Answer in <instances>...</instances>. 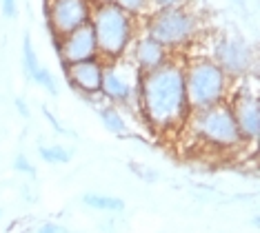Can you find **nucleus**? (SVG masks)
I'll return each mask as SVG.
<instances>
[{
  "label": "nucleus",
  "instance_id": "1",
  "mask_svg": "<svg viewBox=\"0 0 260 233\" xmlns=\"http://www.w3.org/2000/svg\"><path fill=\"white\" fill-rule=\"evenodd\" d=\"M136 111L151 134L171 136L185 131L191 109L185 91L182 58L174 56L160 69L140 74Z\"/></svg>",
  "mask_w": 260,
  "mask_h": 233
},
{
  "label": "nucleus",
  "instance_id": "2",
  "mask_svg": "<svg viewBox=\"0 0 260 233\" xmlns=\"http://www.w3.org/2000/svg\"><path fill=\"white\" fill-rule=\"evenodd\" d=\"M89 25L98 43V56L103 60L125 58L129 47L138 36V18L129 16L111 0L93 3Z\"/></svg>",
  "mask_w": 260,
  "mask_h": 233
},
{
  "label": "nucleus",
  "instance_id": "3",
  "mask_svg": "<svg viewBox=\"0 0 260 233\" xmlns=\"http://www.w3.org/2000/svg\"><path fill=\"white\" fill-rule=\"evenodd\" d=\"M185 69V91L191 111L227 103L234 82L222 74V69L209 56H191L182 60Z\"/></svg>",
  "mask_w": 260,
  "mask_h": 233
},
{
  "label": "nucleus",
  "instance_id": "4",
  "mask_svg": "<svg viewBox=\"0 0 260 233\" xmlns=\"http://www.w3.org/2000/svg\"><path fill=\"white\" fill-rule=\"evenodd\" d=\"M185 129L191 131L193 140L207 149H211V151L229 153L247 149V142L242 140L240 129L232 113V107L227 103L209 107V109L191 111Z\"/></svg>",
  "mask_w": 260,
  "mask_h": 233
},
{
  "label": "nucleus",
  "instance_id": "5",
  "mask_svg": "<svg viewBox=\"0 0 260 233\" xmlns=\"http://www.w3.org/2000/svg\"><path fill=\"white\" fill-rule=\"evenodd\" d=\"M200 29H203V22L196 11L187 5H178V7L156 9L149 16H145L143 34L151 36L165 49L178 56L191 43H196Z\"/></svg>",
  "mask_w": 260,
  "mask_h": 233
},
{
  "label": "nucleus",
  "instance_id": "6",
  "mask_svg": "<svg viewBox=\"0 0 260 233\" xmlns=\"http://www.w3.org/2000/svg\"><path fill=\"white\" fill-rule=\"evenodd\" d=\"M207 56L214 60L222 74L232 82L249 78V74L256 67V51H253L251 43L240 34H222L211 40L209 53Z\"/></svg>",
  "mask_w": 260,
  "mask_h": 233
},
{
  "label": "nucleus",
  "instance_id": "7",
  "mask_svg": "<svg viewBox=\"0 0 260 233\" xmlns=\"http://www.w3.org/2000/svg\"><path fill=\"white\" fill-rule=\"evenodd\" d=\"M138 80L140 74L132 67L127 58L118 60H105L103 82H100V98L120 109L136 111V98H138Z\"/></svg>",
  "mask_w": 260,
  "mask_h": 233
},
{
  "label": "nucleus",
  "instance_id": "8",
  "mask_svg": "<svg viewBox=\"0 0 260 233\" xmlns=\"http://www.w3.org/2000/svg\"><path fill=\"white\" fill-rule=\"evenodd\" d=\"M227 105L232 107L236 124H238L240 136L247 142V147L256 145L260 140V98L256 89H251V85L247 82V78L234 82Z\"/></svg>",
  "mask_w": 260,
  "mask_h": 233
},
{
  "label": "nucleus",
  "instance_id": "9",
  "mask_svg": "<svg viewBox=\"0 0 260 233\" xmlns=\"http://www.w3.org/2000/svg\"><path fill=\"white\" fill-rule=\"evenodd\" d=\"M91 9L93 0H45L49 36H67L74 29L87 25L91 18Z\"/></svg>",
  "mask_w": 260,
  "mask_h": 233
},
{
  "label": "nucleus",
  "instance_id": "10",
  "mask_svg": "<svg viewBox=\"0 0 260 233\" xmlns=\"http://www.w3.org/2000/svg\"><path fill=\"white\" fill-rule=\"evenodd\" d=\"M64 80L69 82V87L76 89L82 98L93 100L100 95V82H103V58H91V60H80L74 64H60Z\"/></svg>",
  "mask_w": 260,
  "mask_h": 233
},
{
  "label": "nucleus",
  "instance_id": "11",
  "mask_svg": "<svg viewBox=\"0 0 260 233\" xmlns=\"http://www.w3.org/2000/svg\"><path fill=\"white\" fill-rule=\"evenodd\" d=\"M125 58L132 62V67L138 71V74H149V71H156V69H160L162 64H167L171 58H174V53L169 49H165L151 36L138 34Z\"/></svg>",
  "mask_w": 260,
  "mask_h": 233
},
{
  "label": "nucleus",
  "instance_id": "12",
  "mask_svg": "<svg viewBox=\"0 0 260 233\" xmlns=\"http://www.w3.org/2000/svg\"><path fill=\"white\" fill-rule=\"evenodd\" d=\"M91 58H100V56H98L96 36H93L89 22L74 29L72 34L60 36V53H58L60 64H74L80 60H91Z\"/></svg>",
  "mask_w": 260,
  "mask_h": 233
},
{
  "label": "nucleus",
  "instance_id": "13",
  "mask_svg": "<svg viewBox=\"0 0 260 233\" xmlns=\"http://www.w3.org/2000/svg\"><path fill=\"white\" fill-rule=\"evenodd\" d=\"M98 111V118L103 122V127L109 131V134L118 136V138H127L129 136V122H127V116L122 113L120 107L116 105H109V103H103L96 107Z\"/></svg>",
  "mask_w": 260,
  "mask_h": 233
},
{
  "label": "nucleus",
  "instance_id": "14",
  "mask_svg": "<svg viewBox=\"0 0 260 233\" xmlns=\"http://www.w3.org/2000/svg\"><path fill=\"white\" fill-rule=\"evenodd\" d=\"M82 205L93 209V211H103V213L125 211V200L116 198V195H105V193H85L82 195Z\"/></svg>",
  "mask_w": 260,
  "mask_h": 233
},
{
  "label": "nucleus",
  "instance_id": "15",
  "mask_svg": "<svg viewBox=\"0 0 260 233\" xmlns=\"http://www.w3.org/2000/svg\"><path fill=\"white\" fill-rule=\"evenodd\" d=\"M38 155L47 164H67V162H72L74 151L62 145H40Z\"/></svg>",
  "mask_w": 260,
  "mask_h": 233
},
{
  "label": "nucleus",
  "instance_id": "16",
  "mask_svg": "<svg viewBox=\"0 0 260 233\" xmlns=\"http://www.w3.org/2000/svg\"><path fill=\"white\" fill-rule=\"evenodd\" d=\"M29 80L36 82L40 89H45V91H47V93H51V95H58V93H60V85H58L56 76L51 74V69L43 67V64H40V67L34 71L31 76H29Z\"/></svg>",
  "mask_w": 260,
  "mask_h": 233
},
{
  "label": "nucleus",
  "instance_id": "17",
  "mask_svg": "<svg viewBox=\"0 0 260 233\" xmlns=\"http://www.w3.org/2000/svg\"><path fill=\"white\" fill-rule=\"evenodd\" d=\"M22 67H25L27 78L40 67L38 53L34 49V43H31V36H25V38H22Z\"/></svg>",
  "mask_w": 260,
  "mask_h": 233
},
{
  "label": "nucleus",
  "instance_id": "18",
  "mask_svg": "<svg viewBox=\"0 0 260 233\" xmlns=\"http://www.w3.org/2000/svg\"><path fill=\"white\" fill-rule=\"evenodd\" d=\"M134 18H145L151 14V0H111Z\"/></svg>",
  "mask_w": 260,
  "mask_h": 233
},
{
  "label": "nucleus",
  "instance_id": "19",
  "mask_svg": "<svg viewBox=\"0 0 260 233\" xmlns=\"http://www.w3.org/2000/svg\"><path fill=\"white\" fill-rule=\"evenodd\" d=\"M14 169L18 171V173H25V176H29V178H36V167H34V162L27 158L25 153H18V155H16Z\"/></svg>",
  "mask_w": 260,
  "mask_h": 233
},
{
  "label": "nucleus",
  "instance_id": "20",
  "mask_svg": "<svg viewBox=\"0 0 260 233\" xmlns=\"http://www.w3.org/2000/svg\"><path fill=\"white\" fill-rule=\"evenodd\" d=\"M129 169H134V173L138 178H143L147 182H156L158 178H160V173L153 171L151 167H145V164H136V162H129Z\"/></svg>",
  "mask_w": 260,
  "mask_h": 233
},
{
  "label": "nucleus",
  "instance_id": "21",
  "mask_svg": "<svg viewBox=\"0 0 260 233\" xmlns=\"http://www.w3.org/2000/svg\"><path fill=\"white\" fill-rule=\"evenodd\" d=\"M0 7H3L5 18H16V14H18V0H0Z\"/></svg>",
  "mask_w": 260,
  "mask_h": 233
},
{
  "label": "nucleus",
  "instance_id": "22",
  "mask_svg": "<svg viewBox=\"0 0 260 233\" xmlns=\"http://www.w3.org/2000/svg\"><path fill=\"white\" fill-rule=\"evenodd\" d=\"M36 233H69V229L62 224H58V222H45V224L38 226Z\"/></svg>",
  "mask_w": 260,
  "mask_h": 233
},
{
  "label": "nucleus",
  "instance_id": "23",
  "mask_svg": "<svg viewBox=\"0 0 260 233\" xmlns=\"http://www.w3.org/2000/svg\"><path fill=\"white\" fill-rule=\"evenodd\" d=\"M178 5H185V0H151V11L167 9V7H178Z\"/></svg>",
  "mask_w": 260,
  "mask_h": 233
},
{
  "label": "nucleus",
  "instance_id": "24",
  "mask_svg": "<svg viewBox=\"0 0 260 233\" xmlns=\"http://www.w3.org/2000/svg\"><path fill=\"white\" fill-rule=\"evenodd\" d=\"M43 113H45L47 122H49V124H51V127H54V129L58 131V134H64V131H67V129H64V127H62V124H60V122H58V118L54 116V113H51L49 109H47V107H43Z\"/></svg>",
  "mask_w": 260,
  "mask_h": 233
},
{
  "label": "nucleus",
  "instance_id": "25",
  "mask_svg": "<svg viewBox=\"0 0 260 233\" xmlns=\"http://www.w3.org/2000/svg\"><path fill=\"white\" fill-rule=\"evenodd\" d=\"M14 107H16V111H18L22 118H29V107H27V103L22 98H16L14 100Z\"/></svg>",
  "mask_w": 260,
  "mask_h": 233
},
{
  "label": "nucleus",
  "instance_id": "26",
  "mask_svg": "<svg viewBox=\"0 0 260 233\" xmlns=\"http://www.w3.org/2000/svg\"><path fill=\"white\" fill-rule=\"evenodd\" d=\"M114 220H107V222H100V231H114Z\"/></svg>",
  "mask_w": 260,
  "mask_h": 233
},
{
  "label": "nucleus",
  "instance_id": "27",
  "mask_svg": "<svg viewBox=\"0 0 260 233\" xmlns=\"http://www.w3.org/2000/svg\"><path fill=\"white\" fill-rule=\"evenodd\" d=\"M232 5H238V7H245V0H229Z\"/></svg>",
  "mask_w": 260,
  "mask_h": 233
},
{
  "label": "nucleus",
  "instance_id": "28",
  "mask_svg": "<svg viewBox=\"0 0 260 233\" xmlns=\"http://www.w3.org/2000/svg\"><path fill=\"white\" fill-rule=\"evenodd\" d=\"M0 218H3V211H0Z\"/></svg>",
  "mask_w": 260,
  "mask_h": 233
}]
</instances>
